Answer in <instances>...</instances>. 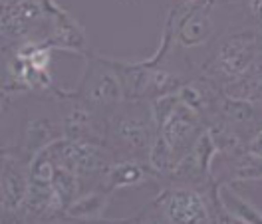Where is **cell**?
<instances>
[{
  "label": "cell",
  "instance_id": "6",
  "mask_svg": "<svg viewBox=\"0 0 262 224\" xmlns=\"http://www.w3.org/2000/svg\"><path fill=\"white\" fill-rule=\"evenodd\" d=\"M0 40L8 46L20 42H48L46 0H0Z\"/></svg>",
  "mask_w": 262,
  "mask_h": 224
},
{
  "label": "cell",
  "instance_id": "9",
  "mask_svg": "<svg viewBox=\"0 0 262 224\" xmlns=\"http://www.w3.org/2000/svg\"><path fill=\"white\" fill-rule=\"evenodd\" d=\"M260 58V38L252 30L227 34L214 50L213 72L225 80H232L248 72Z\"/></svg>",
  "mask_w": 262,
  "mask_h": 224
},
{
  "label": "cell",
  "instance_id": "14",
  "mask_svg": "<svg viewBox=\"0 0 262 224\" xmlns=\"http://www.w3.org/2000/svg\"><path fill=\"white\" fill-rule=\"evenodd\" d=\"M216 203L227 216V222H262V210L246 200L232 183H216Z\"/></svg>",
  "mask_w": 262,
  "mask_h": 224
},
{
  "label": "cell",
  "instance_id": "19",
  "mask_svg": "<svg viewBox=\"0 0 262 224\" xmlns=\"http://www.w3.org/2000/svg\"><path fill=\"white\" fill-rule=\"evenodd\" d=\"M246 10L248 16L252 18L254 22H262V0H246Z\"/></svg>",
  "mask_w": 262,
  "mask_h": 224
},
{
  "label": "cell",
  "instance_id": "1",
  "mask_svg": "<svg viewBox=\"0 0 262 224\" xmlns=\"http://www.w3.org/2000/svg\"><path fill=\"white\" fill-rule=\"evenodd\" d=\"M157 125L149 107V99H123L105 121L103 145L115 159L147 161Z\"/></svg>",
  "mask_w": 262,
  "mask_h": 224
},
{
  "label": "cell",
  "instance_id": "4",
  "mask_svg": "<svg viewBox=\"0 0 262 224\" xmlns=\"http://www.w3.org/2000/svg\"><path fill=\"white\" fill-rule=\"evenodd\" d=\"M74 94L82 97L83 101L101 113L105 119L115 107L125 99L121 80L115 72L110 58L99 54H88L85 56V70L80 85L74 89Z\"/></svg>",
  "mask_w": 262,
  "mask_h": 224
},
{
  "label": "cell",
  "instance_id": "8",
  "mask_svg": "<svg viewBox=\"0 0 262 224\" xmlns=\"http://www.w3.org/2000/svg\"><path fill=\"white\" fill-rule=\"evenodd\" d=\"M58 111L62 121L64 139L85 141V143H101L105 141V117L90 107L82 97L74 92H56Z\"/></svg>",
  "mask_w": 262,
  "mask_h": 224
},
{
  "label": "cell",
  "instance_id": "13",
  "mask_svg": "<svg viewBox=\"0 0 262 224\" xmlns=\"http://www.w3.org/2000/svg\"><path fill=\"white\" fill-rule=\"evenodd\" d=\"M155 178L159 176L149 167L147 161L114 159L107 165L105 173L101 175L99 187L114 194L115 191H123V189H139Z\"/></svg>",
  "mask_w": 262,
  "mask_h": 224
},
{
  "label": "cell",
  "instance_id": "7",
  "mask_svg": "<svg viewBox=\"0 0 262 224\" xmlns=\"http://www.w3.org/2000/svg\"><path fill=\"white\" fill-rule=\"evenodd\" d=\"M28 163L18 147L0 149V220L24 222V203L30 185Z\"/></svg>",
  "mask_w": 262,
  "mask_h": 224
},
{
  "label": "cell",
  "instance_id": "5",
  "mask_svg": "<svg viewBox=\"0 0 262 224\" xmlns=\"http://www.w3.org/2000/svg\"><path fill=\"white\" fill-rule=\"evenodd\" d=\"M46 151L56 165L70 169L80 178L83 191L99 187L101 175L105 173L107 165L115 159L114 153L105 145L72 141V139H60L46 147Z\"/></svg>",
  "mask_w": 262,
  "mask_h": 224
},
{
  "label": "cell",
  "instance_id": "15",
  "mask_svg": "<svg viewBox=\"0 0 262 224\" xmlns=\"http://www.w3.org/2000/svg\"><path fill=\"white\" fill-rule=\"evenodd\" d=\"M112 200V192L101 189V187H94L88 189L82 194H78L64 210L62 218H72V220H103L105 210L110 207Z\"/></svg>",
  "mask_w": 262,
  "mask_h": 224
},
{
  "label": "cell",
  "instance_id": "17",
  "mask_svg": "<svg viewBox=\"0 0 262 224\" xmlns=\"http://www.w3.org/2000/svg\"><path fill=\"white\" fill-rule=\"evenodd\" d=\"M52 187H54V191L58 192V196L62 198L64 207H68L78 194L83 192V187H82V183H80V178L74 175L70 169L62 167V165H56L54 178H52Z\"/></svg>",
  "mask_w": 262,
  "mask_h": 224
},
{
  "label": "cell",
  "instance_id": "22",
  "mask_svg": "<svg viewBox=\"0 0 262 224\" xmlns=\"http://www.w3.org/2000/svg\"><path fill=\"white\" fill-rule=\"evenodd\" d=\"M260 32H262V22H260Z\"/></svg>",
  "mask_w": 262,
  "mask_h": 224
},
{
  "label": "cell",
  "instance_id": "3",
  "mask_svg": "<svg viewBox=\"0 0 262 224\" xmlns=\"http://www.w3.org/2000/svg\"><path fill=\"white\" fill-rule=\"evenodd\" d=\"M58 92V89H56ZM54 94H30L26 103V115L20 133V153L30 161L52 143L64 139L58 101Z\"/></svg>",
  "mask_w": 262,
  "mask_h": 224
},
{
  "label": "cell",
  "instance_id": "12",
  "mask_svg": "<svg viewBox=\"0 0 262 224\" xmlns=\"http://www.w3.org/2000/svg\"><path fill=\"white\" fill-rule=\"evenodd\" d=\"M205 129V119L201 113L191 109L189 105H185L179 101V105L173 109V113L163 121V125L157 129L165 137V141L169 147L175 151L177 159H181L196 141V137L203 133Z\"/></svg>",
  "mask_w": 262,
  "mask_h": 224
},
{
  "label": "cell",
  "instance_id": "16",
  "mask_svg": "<svg viewBox=\"0 0 262 224\" xmlns=\"http://www.w3.org/2000/svg\"><path fill=\"white\" fill-rule=\"evenodd\" d=\"M223 94L232 99H243L252 105L262 103V60L258 58L256 64L238 78H232L223 83Z\"/></svg>",
  "mask_w": 262,
  "mask_h": 224
},
{
  "label": "cell",
  "instance_id": "21",
  "mask_svg": "<svg viewBox=\"0 0 262 224\" xmlns=\"http://www.w3.org/2000/svg\"><path fill=\"white\" fill-rule=\"evenodd\" d=\"M173 2H179V4H187V6H193L199 0H173Z\"/></svg>",
  "mask_w": 262,
  "mask_h": 224
},
{
  "label": "cell",
  "instance_id": "10",
  "mask_svg": "<svg viewBox=\"0 0 262 224\" xmlns=\"http://www.w3.org/2000/svg\"><path fill=\"white\" fill-rule=\"evenodd\" d=\"M28 92L8 80L4 68L0 70V149L18 147L22 123L26 115Z\"/></svg>",
  "mask_w": 262,
  "mask_h": 224
},
{
  "label": "cell",
  "instance_id": "2",
  "mask_svg": "<svg viewBox=\"0 0 262 224\" xmlns=\"http://www.w3.org/2000/svg\"><path fill=\"white\" fill-rule=\"evenodd\" d=\"M139 222L205 224L213 222L205 192L193 187L169 185L159 192L145 210L137 214Z\"/></svg>",
  "mask_w": 262,
  "mask_h": 224
},
{
  "label": "cell",
  "instance_id": "20",
  "mask_svg": "<svg viewBox=\"0 0 262 224\" xmlns=\"http://www.w3.org/2000/svg\"><path fill=\"white\" fill-rule=\"evenodd\" d=\"M8 44L4 40H0V70L4 68V62H6V56H8Z\"/></svg>",
  "mask_w": 262,
  "mask_h": 224
},
{
  "label": "cell",
  "instance_id": "18",
  "mask_svg": "<svg viewBox=\"0 0 262 224\" xmlns=\"http://www.w3.org/2000/svg\"><path fill=\"white\" fill-rule=\"evenodd\" d=\"M246 151H250V153L256 155V157H262V127L256 129V131L248 137V141H246Z\"/></svg>",
  "mask_w": 262,
  "mask_h": 224
},
{
  "label": "cell",
  "instance_id": "11",
  "mask_svg": "<svg viewBox=\"0 0 262 224\" xmlns=\"http://www.w3.org/2000/svg\"><path fill=\"white\" fill-rule=\"evenodd\" d=\"M48 8V44L54 50L88 56V36L83 26L56 0H46Z\"/></svg>",
  "mask_w": 262,
  "mask_h": 224
}]
</instances>
